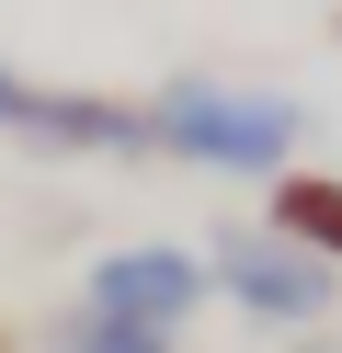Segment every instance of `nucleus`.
<instances>
[{
  "mask_svg": "<svg viewBox=\"0 0 342 353\" xmlns=\"http://www.w3.org/2000/svg\"><path fill=\"white\" fill-rule=\"evenodd\" d=\"M296 353H342V342H296Z\"/></svg>",
  "mask_w": 342,
  "mask_h": 353,
  "instance_id": "obj_8",
  "label": "nucleus"
},
{
  "mask_svg": "<svg viewBox=\"0 0 342 353\" xmlns=\"http://www.w3.org/2000/svg\"><path fill=\"white\" fill-rule=\"evenodd\" d=\"M12 114H23V80H12V69H0V125H12Z\"/></svg>",
  "mask_w": 342,
  "mask_h": 353,
  "instance_id": "obj_7",
  "label": "nucleus"
},
{
  "mask_svg": "<svg viewBox=\"0 0 342 353\" xmlns=\"http://www.w3.org/2000/svg\"><path fill=\"white\" fill-rule=\"evenodd\" d=\"M57 353H171V342H149V330H103V319H68Z\"/></svg>",
  "mask_w": 342,
  "mask_h": 353,
  "instance_id": "obj_6",
  "label": "nucleus"
},
{
  "mask_svg": "<svg viewBox=\"0 0 342 353\" xmlns=\"http://www.w3.org/2000/svg\"><path fill=\"white\" fill-rule=\"evenodd\" d=\"M205 285H217L228 307H251L263 330H319L331 319V296H342V274L319 251H296L285 228H217V251H205Z\"/></svg>",
  "mask_w": 342,
  "mask_h": 353,
  "instance_id": "obj_2",
  "label": "nucleus"
},
{
  "mask_svg": "<svg viewBox=\"0 0 342 353\" xmlns=\"http://www.w3.org/2000/svg\"><path fill=\"white\" fill-rule=\"evenodd\" d=\"M274 228L296 239V251H319L342 274V183H319V171H296V183H274Z\"/></svg>",
  "mask_w": 342,
  "mask_h": 353,
  "instance_id": "obj_5",
  "label": "nucleus"
},
{
  "mask_svg": "<svg viewBox=\"0 0 342 353\" xmlns=\"http://www.w3.org/2000/svg\"><path fill=\"white\" fill-rule=\"evenodd\" d=\"M12 137H35V148H114V160H137V148H149V103H114V92H35V80H23Z\"/></svg>",
  "mask_w": 342,
  "mask_h": 353,
  "instance_id": "obj_4",
  "label": "nucleus"
},
{
  "mask_svg": "<svg viewBox=\"0 0 342 353\" xmlns=\"http://www.w3.org/2000/svg\"><path fill=\"white\" fill-rule=\"evenodd\" d=\"M149 148H171L194 171H228V183H274L308 148V114L285 92H240V80H160L149 92Z\"/></svg>",
  "mask_w": 342,
  "mask_h": 353,
  "instance_id": "obj_1",
  "label": "nucleus"
},
{
  "mask_svg": "<svg viewBox=\"0 0 342 353\" xmlns=\"http://www.w3.org/2000/svg\"><path fill=\"white\" fill-rule=\"evenodd\" d=\"M205 296H217V285H205V251H182V239H126V251H103L80 274V319L149 330V342H171Z\"/></svg>",
  "mask_w": 342,
  "mask_h": 353,
  "instance_id": "obj_3",
  "label": "nucleus"
},
{
  "mask_svg": "<svg viewBox=\"0 0 342 353\" xmlns=\"http://www.w3.org/2000/svg\"><path fill=\"white\" fill-rule=\"evenodd\" d=\"M331 34H342V23H331Z\"/></svg>",
  "mask_w": 342,
  "mask_h": 353,
  "instance_id": "obj_10",
  "label": "nucleus"
},
{
  "mask_svg": "<svg viewBox=\"0 0 342 353\" xmlns=\"http://www.w3.org/2000/svg\"><path fill=\"white\" fill-rule=\"evenodd\" d=\"M0 353H12V342H0Z\"/></svg>",
  "mask_w": 342,
  "mask_h": 353,
  "instance_id": "obj_9",
  "label": "nucleus"
}]
</instances>
